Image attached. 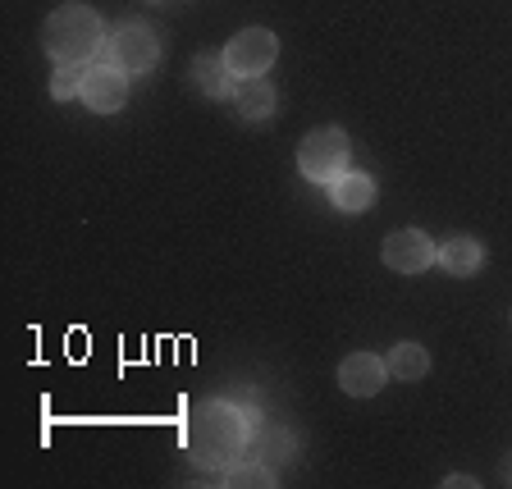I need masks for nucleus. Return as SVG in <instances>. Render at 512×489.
Wrapping results in <instances>:
<instances>
[{
	"label": "nucleus",
	"instance_id": "nucleus-3",
	"mask_svg": "<svg viewBox=\"0 0 512 489\" xmlns=\"http://www.w3.org/2000/svg\"><path fill=\"white\" fill-rule=\"evenodd\" d=\"M348 160H352V142L343 128H311L307 138L298 147V170L302 179L311 183H334L339 174H348Z\"/></svg>",
	"mask_w": 512,
	"mask_h": 489
},
{
	"label": "nucleus",
	"instance_id": "nucleus-14",
	"mask_svg": "<svg viewBox=\"0 0 512 489\" xmlns=\"http://www.w3.org/2000/svg\"><path fill=\"white\" fill-rule=\"evenodd\" d=\"M224 485H279V476L266 467V462H234L224 467Z\"/></svg>",
	"mask_w": 512,
	"mask_h": 489
},
{
	"label": "nucleus",
	"instance_id": "nucleus-7",
	"mask_svg": "<svg viewBox=\"0 0 512 489\" xmlns=\"http://www.w3.org/2000/svg\"><path fill=\"white\" fill-rule=\"evenodd\" d=\"M78 96H83V106L92 110V115H115L128 101V74H119L115 64H92Z\"/></svg>",
	"mask_w": 512,
	"mask_h": 489
},
{
	"label": "nucleus",
	"instance_id": "nucleus-11",
	"mask_svg": "<svg viewBox=\"0 0 512 489\" xmlns=\"http://www.w3.org/2000/svg\"><path fill=\"white\" fill-rule=\"evenodd\" d=\"M192 74H197V87H202L211 101L234 96V87H238V74L224 64V51H202L197 55V64H192Z\"/></svg>",
	"mask_w": 512,
	"mask_h": 489
},
{
	"label": "nucleus",
	"instance_id": "nucleus-2",
	"mask_svg": "<svg viewBox=\"0 0 512 489\" xmlns=\"http://www.w3.org/2000/svg\"><path fill=\"white\" fill-rule=\"evenodd\" d=\"M42 46L55 64H87L106 46V23L92 5H60L42 28Z\"/></svg>",
	"mask_w": 512,
	"mask_h": 489
},
{
	"label": "nucleus",
	"instance_id": "nucleus-8",
	"mask_svg": "<svg viewBox=\"0 0 512 489\" xmlns=\"http://www.w3.org/2000/svg\"><path fill=\"white\" fill-rule=\"evenodd\" d=\"M384 380H389V366L375 352H352L339 366V389L348 398H375L384 389Z\"/></svg>",
	"mask_w": 512,
	"mask_h": 489
},
{
	"label": "nucleus",
	"instance_id": "nucleus-1",
	"mask_svg": "<svg viewBox=\"0 0 512 489\" xmlns=\"http://www.w3.org/2000/svg\"><path fill=\"white\" fill-rule=\"evenodd\" d=\"M247 430H252V421L234 403H202L188 412L183 444H188V458L197 467H234L247 448Z\"/></svg>",
	"mask_w": 512,
	"mask_h": 489
},
{
	"label": "nucleus",
	"instance_id": "nucleus-6",
	"mask_svg": "<svg viewBox=\"0 0 512 489\" xmlns=\"http://www.w3.org/2000/svg\"><path fill=\"white\" fill-rule=\"evenodd\" d=\"M380 256H384V266L398 270V275H421V270H430L439 261V247L421 229H394L380 243Z\"/></svg>",
	"mask_w": 512,
	"mask_h": 489
},
{
	"label": "nucleus",
	"instance_id": "nucleus-13",
	"mask_svg": "<svg viewBox=\"0 0 512 489\" xmlns=\"http://www.w3.org/2000/svg\"><path fill=\"white\" fill-rule=\"evenodd\" d=\"M384 366H389V380H421V375L430 371V352L421 348V343H398V348L384 357Z\"/></svg>",
	"mask_w": 512,
	"mask_h": 489
},
{
	"label": "nucleus",
	"instance_id": "nucleus-10",
	"mask_svg": "<svg viewBox=\"0 0 512 489\" xmlns=\"http://www.w3.org/2000/svg\"><path fill=\"white\" fill-rule=\"evenodd\" d=\"M234 110L247 119V124H256V119H270L275 115V87H270V78L261 74V78H238V87H234Z\"/></svg>",
	"mask_w": 512,
	"mask_h": 489
},
{
	"label": "nucleus",
	"instance_id": "nucleus-15",
	"mask_svg": "<svg viewBox=\"0 0 512 489\" xmlns=\"http://www.w3.org/2000/svg\"><path fill=\"white\" fill-rule=\"evenodd\" d=\"M83 78H87L83 64H60V69H55V78H51V96H55V101L78 96V92H83Z\"/></svg>",
	"mask_w": 512,
	"mask_h": 489
},
{
	"label": "nucleus",
	"instance_id": "nucleus-4",
	"mask_svg": "<svg viewBox=\"0 0 512 489\" xmlns=\"http://www.w3.org/2000/svg\"><path fill=\"white\" fill-rule=\"evenodd\" d=\"M110 51V64H115L119 74H151L160 64V37L151 28H142V23H128V28H119L115 37L106 42Z\"/></svg>",
	"mask_w": 512,
	"mask_h": 489
},
{
	"label": "nucleus",
	"instance_id": "nucleus-12",
	"mask_svg": "<svg viewBox=\"0 0 512 489\" xmlns=\"http://www.w3.org/2000/svg\"><path fill=\"white\" fill-rule=\"evenodd\" d=\"M439 261H444L448 275H458V279H471L485 270V247L476 243V238H448L444 247H439Z\"/></svg>",
	"mask_w": 512,
	"mask_h": 489
},
{
	"label": "nucleus",
	"instance_id": "nucleus-5",
	"mask_svg": "<svg viewBox=\"0 0 512 489\" xmlns=\"http://www.w3.org/2000/svg\"><path fill=\"white\" fill-rule=\"evenodd\" d=\"M279 60V37L270 28H243L234 42L224 46V64L238 78H261L270 74V64Z\"/></svg>",
	"mask_w": 512,
	"mask_h": 489
},
{
	"label": "nucleus",
	"instance_id": "nucleus-9",
	"mask_svg": "<svg viewBox=\"0 0 512 489\" xmlns=\"http://www.w3.org/2000/svg\"><path fill=\"white\" fill-rule=\"evenodd\" d=\"M375 197H380V188H375L371 174L348 170V174H339V179L330 183V202H334V211H343V215H362V211H371Z\"/></svg>",
	"mask_w": 512,
	"mask_h": 489
},
{
	"label": "nucleus",
	"instance_id": "nucleus-16",
	"mask_svg": "<svg viewBox=\"0 0 512 489\" xmlns=\"http://www.w3.org/2000/svg\"><path fill=\"white\" fill-rule=\"evenodd\" d=\"M508 480H512V476H508Z\"/></svg>",
	"mask_w": 512,
	"mask_h": 489
}]
</instances>
